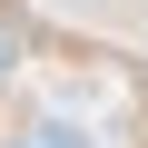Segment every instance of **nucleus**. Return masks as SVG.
Wrapping results in <instances>:
<instances>
[{"mask_svg":"<svg viewBox=\"0 0 148 148\" xmlns=\"http://www.w3.org/2000/svg\"><path fill=\"white\" fill-rule=\"evenodd\" d=\"M10 59H20V30H10V20H0V79H10Z\"/></svg>","mask_w":148,"mask_h":148,"instance_id":"f03ea898","label":"nucleus"},{"mask_svg":"<svg viewBox=\"0 0 148 148\" xmlns=\"http://www.w3.org/2000/svg\"><path fill=\"white\" fill-rule=\"evenodd\" d=\"M20 148H79V138H69V128H30Z\"/></svg>","mask_w":148,"mask_h":148,"instance_id":"f257e3e1","label":"nucleus"}]
</instances>
